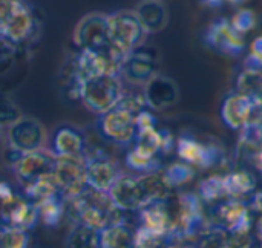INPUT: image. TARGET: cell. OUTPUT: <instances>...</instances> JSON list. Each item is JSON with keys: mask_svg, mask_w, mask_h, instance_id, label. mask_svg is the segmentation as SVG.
<instances>
[{"mask_svg": "<svg viewBox=\"0 0 262 248\" xmlns=\"http://www.w3.org/2000/svg\"><path fill=\"white\" fill-rule=\"evenodd\" d=\"M37 28H38V20L35 17V12L28 3H25L11 17L2 37L9 40L15 46L21 48L35 37Z\"/></svg>", "mask_w": 262, "mask_h": 248, "instance_id": "obj_11", "label": "cell"}, {"mask_svg": "<svg viewBox=\"0 0 262 248\" xmlns=\"http://www.w3.org/2000/svg\"><path fill=\"white\" fill-rule=\"evenodd\" d=\"M38 212V222L45 224L46 227H57L64 218V202L61 196L51 198L37 204Z\"/></svg>", "mask_w": 262, "mask_h": 248, "instance_id": "obj_21", "label": "cell"}, {"mask_svg": "<svg viewBox=\"0 0 262 248\" xmlns=\"http://www.w3.org/2000/svg\"><path fill=\"white\" fill-rule=\"evenodd\" d=\"M25 0H0V37L11 20V17L25 5Z\"/></svg>", "mask_w": 262, "mask_h": 248, "instance_id": "obj_28", "label": "cell"}, {"mask_svg": "<svg viewBox=\"0 0 262 248\" xmlns=\"http://www.w3.org/2000/svg\"><path fill=\"white\" fill-rule=\"evenodd\" d=\"M163 235H158L146 227L135 230V248H161L164 242Z\"/></svg>", "mask_w": 262, "mask_h": 248, "instance_id": "obj_26", "label": "cell"}, {"mask_svg": "<svg viewBox=\"0 0 262 248\" xmlns=\"http://www.w3.org/2000/svg\"><path fill=\"white\" fill-rule=\"evenodd\" d=\"M170 83L163 77H152L146 86V101L154 107H161L170 101Z\"/></svg>", "mask_w": 262, "mask_h": 248, "instance_id": "obj_22", "label": "cell"}, {"mask_svg": "<svg viewBox=\"0 0 262 248\" xmlns=\"http://www.w3.org/2000/svg\"><path fill=\"white\" fill-rule=\"evenodd\" d=\"M144 196V202L146 206L150 202H157V201H166L169 199L170 190H172V184L169 183L166 173H160V172H147L146 175L137 178Z\"/></svg>", "mask_w": 262, "mask_h": 248, "instance_id": "obj_17", "label": "cell"}, {"mask_svg": "<svg viewBox=\"0 0 262 248\" xmlns=\"http://www.w3.org/2000/svg\"><path fill=\"white\" fill-rule=\"evenodd\" d=\"M123 97L121 75H101L86 80L80 86V101L94 112L101 115L111 110Z\"/></svg>", "mask_w": 262, "mask_h": 248, "instance_id": "obj_2", "label": "cell"}, {"mask_svg": "<svg viewBox=\"0 0 262 248\" xmlns=\"http://www.w3.org/2000/svg\"><path fill=\"white\" fill-rule=\"evenodd\" d=\"M86 184L91 189L100 192H109L114 183L120 178V172L115 163L106 155L86 153V167H84Z\"/></svg>", "mask_w": 262, "mask_h": 248, "instance_id": "obj_10", "label": "cell"}, {"mask_svg": "<svg viewBox=\"0 0 262 248\" xmlns=\"http://www.w3.org/2000/svg\"><path fill=\"white\" fill-rule=\"evenodd\" d=\"M21 109L18 104L8 95L0 92V127H9L21 117Z\"/></svg>", "mask_w": 262, "mask_h": 248, "instance_id": "obj_24", "label": "cell"}, {"mask_svg": "<svg viewBox=\"0 0 262 248\" xmlns=\"http://www.w3.org/2000/svg\"><path fill=\"white\" fill-rule=\"evenodd\" d=\"M2 138H3V133H2V127H0V144H2Z\"/></svg>", "mask_w": 262, "mask_h": 248, "instance_id": "obj_32", "label": "cell"}, {"mask_svg": "<svg viewBox=\"0 0 262 248\" xmlns=\"http://www.w3.org/2000/svg\"><path fill=\"white\" fill-rule=\"evenodd\" d=\"M244 215H246V210L241 204H229V206H224L221 209V218L224 221V224L229 227V229H236L241 226L243 219H244Z\"/></svg>", "mask_w": 262, "mask_h": 248, "instance_id": "obj_27", "label": "cell"}, {"mask_svg": "<svg viewBox=\"0 0 262 248\" xmlns=\"http://www.w3.org/2000/svg\"><path fill=\"white\" fill-rule=\"evenodd\" d=\"M0 222L21 230H32L38 222L37 206L31 202L23 193H15L9 201L0 204Z\"/></svg>", "mask_w": 262, "mask_h": 248, "instance_id": "obj_8", "label": "cell"}, {"mask_svg": "<svg viewBox=\"0 0 262 248\" xmlns=\"http://www.w3.org/2000/svg\"><path fill=\"white\" fill-rule=\"evenodd\" d=\"M18 49L20 48L14 43H11L5 37H0V77L12 71L18 57Z\"/></svg>", "mask_w": 262, "mask_h": 248, "instance_id": "obj_25", "label": "cell"}, {"mask_svg": "<svg viewBox=\"0 0 262 248\" xmlns=\"http://www.w3.org/2000/svg\"><path fill=\"white\" fill-rule=\"evenodd\" d=\"M8 129V144L17 153H29L45 149L48 133L43 124L32 118L21 115Z\"/></svg>", "mask_w": 262, "mask_h": 248, "instance_id": "obj_5", "label": "cell"}, {"mask_svg": "<svg viewBox=\"0 0 262 248\" xmlns=\"http://www.w3.org/2000/svg\"><path fill=\"white\" fill-rule=\"evenodd\" d=\"M14 195H15V192L12 190V187H11L8 183L0 181V204L9 201Z\"/></svg>", "mask_w": 262, "mask_h": 248, "instance_id": "obj_31", "label": "cell"}, {"mask_svg": "<svg viewBox=\"0 0 262 248\" xmlns=\"http://www.w3.org/2000/svg\"><path fill=\"white\" fill-rule=\"evenodd\" d=\"M155 72V54L150 49L141 46L129 52L120 66V75L132 83H144L154 77Z\"/></svg>", "mask_w": 262, "mask_h": 248, "instance_id": "obj_12", "label": "cell"}, {"mask_svg": "<svg viewBox=\"0 0 262 248\" xmlns=\"http://www.w3.org/2000/svg\"><path fill=\"white\" fill-rule=\"evenodd\" d=\"M121 61L123 58L115 55L107 46L103 49H81L72 60L75 78L80 83L107 74L120 75Z\"/></svg>", "mask_w": 262, "mask_h": 248, "instance_id": "obj_3", "label": "cell"}, {"mask_svg": "<svg viewBox=\"0 0 262 248\" xmlns=\"http://www.w3.org/2000/svg\"><path fill=\"white\" fill-rule=\"evenodd\" d=\"M198 248H229L227 235L224 232H212L201 239Z\"/></svg>", "mask_w": 262, "mask_h": 248, "instance_id": "obj_30", "label": "cell"}, {"mask_svg": "<svg viewBox=\"0 0 262 248\" xmlns=\"http://www.w3.org/2000/svg\"><path fill=\"white\" fill-rule=\"evenodd\" d=\"M21 190H23V195L31 201L34 202L35 206L43 202V201H48L51 198H55V196H61L60 193V186L54 176V173H46L43 176H38L37 179L21 186Z\"/></svg>", "mask_w": 262, "mask_h": 248, "instance_id": "obj_18", "label": "cell"}, {"mask_svg": "<svg viewBox=\"0 0 262 248\" xmlns=\"http://www.w3.org/2000/svg\"><path fill=\"white\" fill-rule=\"evenodd\" d=\"M54 161H55V155L51 150L40 149L35 152L18 155L17 160L12 163V170L18 183L25 186L37 179L38 176L51 173L54 169Z\"/></svg>", "mask_w": 262, "mask_h": 248, "instance_id": "obj_9", "label": "cell"}, {"mask_svg": "<svg viewBox=\"0 0 262 248\" xmlns=\"http://www.w3.org/2000/svg\"><path fill=\"white\" fill-rule=\"evenodd\" d=\"M72 41L78 51L103 49L107 46V14L91 12L74 28Z\"/></svg>", "mask_w": 262, "mask_h": 248, "instance_id": "obj_7", "label": "cell"}, {"mask_svg": "<svg viewBox=\"0 0 262 248\" xmlns=\"http://www.w3.org/2000/svg\"><path fill=\"white\" fill-rule=\"evenodd\" d=\"M29 232L9 226H0V248H29Z\"/></svg>", "mask_w": 262, "mask_h": 248, "instance_id": "obj_23", "label": "cell"}, {"mask_svg": "<svg viewBox=\"0 0 262 248\" xmlns=\"http://www.w3.org/2000/svg\"><path fill=\"white\" fill-rule=\"evenodd\" d=\"M66 248H100V232L83 224H74L66 236Z\"/></svg>", "mask_w": 262, "mask_h": 248, "instance_id": "obj_20", "label": "cell"}, {"mask_svg": "<svg viewBox=\"0 0 262 248\" xmlns=\"http://www.w3.org/2000/svg\"><path fill=\"white\" fill-rule=\"evenodd\" d=\"M146 31L134 11L107 14V48L120 58L141 46Z\"/></svg>", "mask_w": 262, "mask_h": 248, "instance_id": "obj_1", "label": "cell"}, {"mask_svg": "<svg viewBox=\"0 0 262 248\" xmlns=\"http://www.w3.org/2000/svg\"><path fill=\"white\" fill-rule=\"evenodd\" d=\"M0 226H2V222H0Z\"/></svg>", "mask_w": 262, "mask_h": 248, "instance_id": "obj_33", "label": "cell"}, {"mask_svg": "<svg viewBox=\"0 0 262 248\" xmlns=\"http://www.w3.org/2000/svg\"><path fill=\"white\" fill-rule=\"evenodd\" d=\"M107 193L114 206L121 212H140L146 206L140 183L132 176L120 175Z\"/></svg>", "mask_w": 262, "mask_h": 248, "instance_id": "obj_13", "label": "cell"}, {"mask_svg": "<svg viewBox=\"0 0 262 248\" xmlns=\"http://www.w3.org/2000/svg\"><path fill=\"white\" fill-rule=\"evenodd\" d=\"M252 181L247 175H233L226 181V190L230 193H246L250 190Z\"/></svg>", "mask_w": 262, "mask_h": 248, "instance_id": "obj_29", "label": "cell"}, {"mask_svg": "<svg viewBox=\"0 0 262 248\" xmlns=\"http://www.w3.org/2000/svg\"><path fill=\"white\" fill-rule=\"evenodd\" d=\"M86 155L81 156H57L54 161L52 173L60 186V193L63 199L74 198L86 189L84 178Z\"/></svg>", "mask_w": 262, "mask_h": 248, "instance_id": "obj_6", "label": "cell"}, {"mask_svg": "<svg viewBox=\"0 0 262 248\" xmlns=\"http://www.w3.org/2000/svg\"><path fill=\"white\" fill-rule=\"evenodd\" d=\"M134 12L138 17L146 34L158 32L167 23V11L161 0H143Z\"/></svg>", "mask_w": 262, "mask_h": 248, "instance_id": "obj_16", "label": "cell"}, {"mask_svg": "<svg viewBox=\"0 0 262 248\" xmlns=\"http://www.w3.org/2000/svg\"><path fill=\"white\" fill-rule=\"evenodd\" d=\"M51 152L57 156H81L86 155L84 133L71 124L58 126L51 137Z\"/></svg>", "mask_w": 262, "mask_h": 248, "instance_id": "obj_14", "label": "cell"}, {"mask_svg": "<svg viewBox=\"0 0 262 248\" xmlns=\"http://www.w3.org/2000/svg\"><path fill=\"white\" fill-rule=\"evenodd\" d=\"M137 115L130 109L115 104L111 110L98 115L101 137L115 144H129L137 137Z\"/></svg>", "mask_w": 262, "mask_h": 248, "instance_id": "obj_4", "label": "cell"}, {"mask_svg": "<svg viewBox=\"0 0 262 248\" xmlns=\"http://www.w3.org/2000/svg\"><path fill=\"white\" fill-rule=\"evenodd\" d=\"M141 227H146L158 235L166 236L172 232V215L170 207L166 201H157L144 206L140 210Z\"/></svg>", "mask_w": 262, "mask_h": 248, "instance_id": "obj_15", "label": "cell"}, {"mask_svg": "<svg viewBox=\"0 0 262 248\" xmlns=\"http://www.w3.org/2000/svg\"><path fill=\"white\" fill-rule=\"evenodd\" d=\"M100 248H135V230L124 221L104 227L100 232Z\"/></svg>", "mask_w": 262, "mask_h": 248, "instance_id": "obj_19", "label": "cell"}]
</instances>
